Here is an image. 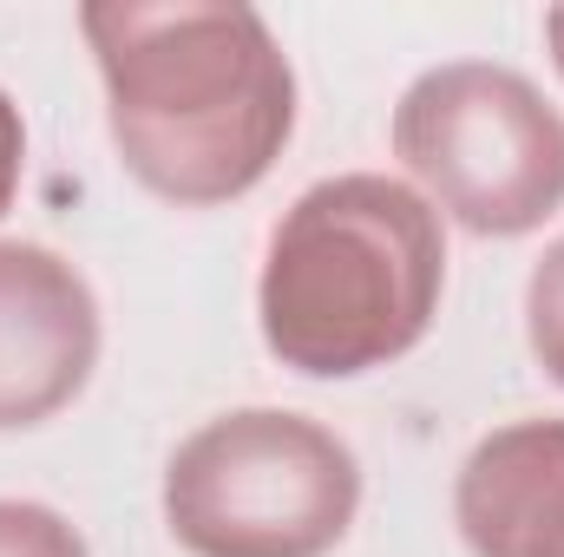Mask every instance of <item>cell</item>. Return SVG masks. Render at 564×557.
Wrapping results in <instances>:
<instances>
[{
	"label": "cell",
	"instance_id": "cell-1",
	"mask_svg": "<svg viewBox=\"0 0 564 557\" xmlns=\"http://www.w3.org/2000/svg\"><path fill=\"white\" fill-rule=\"evenodd\" d=\"M126 177L177 210L250 197L295 139V66L243 0H86Z\"/></svg>",
	"mask_w": 564,
	"mask_h": 557
},
{
	"label": "cell",
	"instance_id": "cell-7",
	"mask_svg": "<svg viewBox=\"0 0 564 557\" xmlns=\"http://www.w3.org/2000/svg\"><path fill=\"white\" fill-rule=\"evenodd\" d=\"M525 341H532V361L545 368V381L564 387V237L545 243V256L525 276Z\"/></svg>",
	"mask_w": 564,
	"mask_h": 557
},
{
	"label": "cell",
	"instance_id": "cell-4",
	"mask_svg": "<svg viewBox=\"0 0 564 557\" xmlns=\"http://www.w3.org/2000/svg\"><path fill=\"white\" fill-rule=\"evenodd\" d=\"M394 157L466 237L512 243L564 210V112L499 59H440L394 106Z\"/></svg>",
	"mask_w": 564,
	"mask_h": 557
},
{
	"label": "cell",
	"instance_id": "cell-5",
	"mask_svg": "<svg viewBox=\"0 0 564 557\" xmlns=\"http://www.w3.org/2000/svg\"><path fill=\"white\" fill-rule=\"evenodd\" d=\"M99 295L53 243L0 237V433L59 419L99 368Z\"/></svg>",
	"mask_w": 564,
	"mask_h": 557
},
{
	"label": "cell",
	"instance_id": "cell-6",
	"mask_svg": "<svg viewBox=\"0 0 564 557\" xmlns=\"http://www.w3.org/2000/svg\"><path fill=\"white\" fill-rule=\"evenodd\" d=\"M453 525L473 557H564V419L492 426L459 459Z\"/></svg>",
	"mask_w": 564,
	"mask_h": 557
},
{
	"label": "cell",
	"instance_id": "cell-2",
	"mask_svg": "<svg viewBox=\"0 0 564 557\" xmlns=\"http://www.w3.org/2000/svg\"><path fill=\"white\" fill-rule=\"evenodd\" d=\"M446 295V217L408 177L341 171L270 230L257 328L289 374L361 381L414 354Z\"/></svg>",
	"mask_w": 564,
	"mask_h": 557
},
{
	"label": "cell",
	"instance_id": "cell-10",
	"mask_svg": "<svg viewBox=\"0 0 564 557\" xmlns=\"http://www.w3.org/2000/svg\"><path fill=\"white\" fill-rule=\"evenodd\" d=\"M545 53H552V73L564 79V7H545Z\"/></svg>",
	"mask_w": 564,
	"mask_h": 557
},
{
	"label": "cell",
	"instance_id": "cell-8",
	"mask_svg": "<svg viewBox=\"0 0 564 557\" xmlns=\"http://www.w3.org/2000/svg\"><path fill=\"white\" fill-rule=\"evenodd\" d=\"M0 557H93L79 525L40 499H0Z\"/></svg>",
	"mask_w": 564,
	"mask_h": 557
},
{
	"label": "cell",
	"instance_id": "cell-3",
	"mask_svg": "<svg viewBox=\"0 0 564 557\" xmlns=\"http://www.w3.org/2000/svg\"><path fill=\"white\" fill-rule=\"evenodd\" d=\"M164 532L191 557H328L361 512L355 446L289 407H230L164 459Z\"/></svg>",
	"mask_w": 564,
	"mask_h": 557
},
{
	"label": "cell",
	"instance_id": "cell-9",
	"mask_svg": "<svg viewBox=\"0 0 564 557\" xmlns=\"http://www.w3.org/2000/svg\"><path fill=\"white\" fill-rule=\"evenodd\" d=\"M20 177H26V119H20V106L7 99V86H0V217H7L13 197H20Z\"/></svg>",
	"mask_w": 564,
	"mask_h": 557
}]
</instances>
